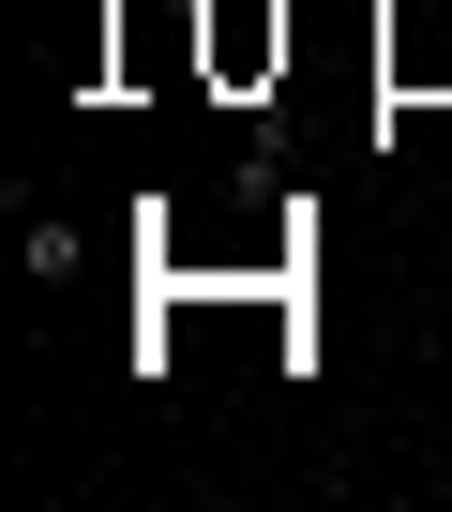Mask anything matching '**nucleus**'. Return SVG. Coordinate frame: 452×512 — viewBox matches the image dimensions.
I'll list each match as a JSON object with an SVG mask.
<instances>
[{
  "label": "nucleus",
  "mask_w": 452,
  "mask_h": 512,
  "mask_svg": "<svg viewBox=\"0 0 452 512\" xmlns=\"http://www.w3.org/2000/svg\"><path fill=\"white\" fill-rule=\"evenodd\" d=\"M437 377H452V332H437Z\"/></svg>",
  "instance_id": "nucleus-2"
},
{
  "label": "nucleus",
  "mask_w": 452,
  "mask_h": 512,
  "mask_svg": "<svg viewBox=\"0 0 452 512\" xmlns=\"http://www.w3.org/2000/svg\"><path fill=\"white\" fill-rule=\"evenodd\" d=\"M211 61H226V76L287 61V16H272V0H211Z\"/></svg>",
  "instance_id": "nucleus-1"
}]
</instances>
